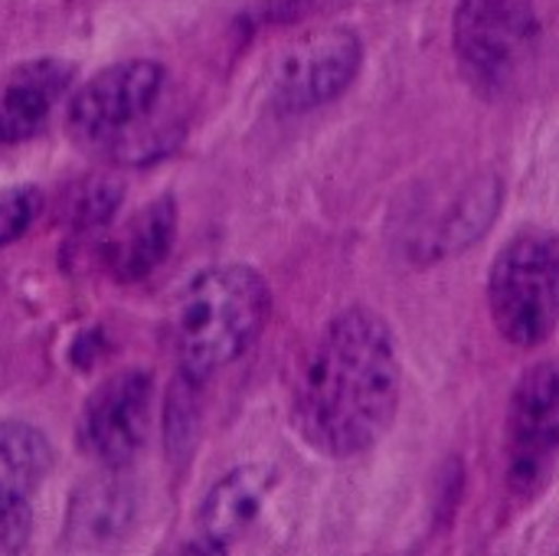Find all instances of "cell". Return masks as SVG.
<instances>
[{
	"label": "cell",
	"mask_w": 559,
	"mask_h": 556,
	"mask_svg": "<svg viewBox=\"0 0 559 556\" xmlns=\"http://www.w3.org/2000/svg\"><path fill=\"white\" fill-rule=\"evenodd\" d=\"M403 367L390 324L370 308L341 311L311 344L292 387L298 436L328 459L370 452L393 426Z\"/></svg>",
	"instance_id": "obj_1"
},
{
	"label": "cell",
	"mask_w": 559,
	"mask_h": 556,
	"mask_svg": "<svg viewBox=\"0 0 559 556\" xmlns=\"http://www.w3.org/2000/svg\"><path fill=\"white\" fill-rule=\"evenodd\" d=\"M272 311L269 282L242 262L210 265L190 279L174 308L177 377L206 387L262 334Z\"/></svg>",
	"instance_id": "obj_2"
},
{
	"label": "cell",
	"mask_w": 559,
	"mask_h": 556,
	"mask_svg": "<svg viewBox=\"0 0 559 556\" xmlns=\"http://www.w3.org/2000/svg\"><path fill=\"white\" fill-rule=\"evenodd\" d=\"M167 88L164 66L128 59L92 75L69 102V131L75 141L108 151L115 161L138 164L164 154L174 138L151 125Z\"/></svg>",
	"instance_id": "obj_3"
},
{
	"label": "cell",
	"mask_w": 559,
	"mask_h": 556,
	"mask_svg": "<svg viewBox=\"0 0 559 556\" xmlns=\"http://www.w3.org/2000/svg\"><path fill=\"white\" fill-rule=\"evenodd\" d=\"M488 308L504 341L540 347L559 324V233L527 226L495 256L488 272Z\"/></svg>",
	"instance_id": "obj_4"
},
{
	"label": "cell",
	"mask_w": 559,
	"mask_h": 556,
	"mask_svg": "<svg viewBox=\"0 0 559 556\" xmlns=\"http://www.w3.org/2000/svg\"><path fill=\"white\" fill-rule=\"evenodd\" d=\"M455 59L481 95L514 92L537 62L540 20L531 0H462L455 10Z\"/></svg>",
	"instance_id": "obj_5"
},
{
	"label": "cell",
	"mask_w": 559,
	"mask_h": 556,
	"mask_svg": "<svg viewBox=\"0 0 559 556\" xmlns=\"http://www.w3.org/2000/svg\"><path fill=\"white\" fill-rule=\"evenodd\" d=\"M559 465V360L518 380L504 423V482L518 501H534Z\"/></svg>",
	"instance_id": "obj_6"
},
{
	"label": "cell",
	"mask_w": 559,
	"mask_h": 556,
	"mask_svg": "<svg viewBox=\"0 0 559 556\" xmlns=\"http://www.w3.org/2000/svg\"><path fill=\"white\" fill-rule=\"evenodd\" d=\"M364 62V43L347 26H321L285 46L269 75V98L282 115H301L344 95Z\"/></svg>",
	"instance_id": "obj_7"
},
{
	"label": "cell",
	"mask_w": 559,
	"mask_h": 556,
	"mask_svg": "<svg viewBox=\"0 0 559 556\" xmlns=\"http://www.w3.org/2000/svg\"><path fill=\"white\" fill-rule=\"evenodd\" d=\"M154 410V383L144 370H121L108 377L82 406L75 442L79 449L105 465H128L147 442Z\"/></svg>",
	"instance_id": "obj_8"
},
{
	"label": "cell",
	"mask_w": 559,
	"mask_h": 556,
	"mask_svg": "<svg viewBox=\"0 0 559 556\" xmlns=\"http://www.w3.org/2000/svg\"><path fill=\"white\" fill-rule=\"evenodd\" d=\"M72 79L75 66L56 56L16 66L0 88V144H23L36 138Z\"/></svg>",
	"instance_id": "obj_9"
},
{
	"label": "cell",
	"mask_w": 559,
	"mask_h": 556,
	"mask_svg": "<svg viewBox=\"0 0 559 556\" xmlns=\"http://www.w3.org/2000/svg\"><path fill=\"white\" fill-rule=\"evenodd\" d=\"M275 488V472L259 462H246L226 472L200 501L197 528L200 537L226 551V544L239 541L265 511V501Z\"/></svg>",
	"instance_id": "obj_10"
},
{
	"label": "cell",
	"mask_w": 559,
	"mask_h": 556,
	"mask_svg": "<svg viewBox=\"0 0 559 556\" xmlns=\"http://www.w3.org/2000/svg\"><path fill=\"white\" fill-rule=\"evenodd\" d=\"M134 521V488L118 478V469L82 482L66 511V544L108 547L128 534Z\"/></svg>",
	"instance_id": "obj_11"
},
{
	"label": "cell",
	"mask_w": 559,
	"mask_h": 556,
	"mask_svg": "<svg viewBox=\"0 0 559 556\" xmlns=\"http://www.w3.org/2000/svg\"><path fill=\"white\" fill-rule=\"evenodd\" d=\"M177 239V203L174 197H157L144 203L108 242V269L118 282L147 279L174 249Z\"/></svg>",
	"instance_id": "obj_12"
},
{
	"label": "cell",
	"mask_w": 559,
	"mask_h": 556,
	"mask_svg": "<svg viewBox=\"0 0 559 556\" xmlns=\"http://www.w3.org/2000/svg\"><path fill=\"white\" fill-rule=\"evenodd\" d=\"M56 452L49 439L20 419L0 423V495L29 498L52 472Z\"/></svg>",
	"instance_id": "obj_13"
},
{
	"label": "cell",
	"mask_w": 559,
	"mask_h": 556,
	"mask_svg": "<svg viewBox=\"0 0 559 556\" xmlns=\"http://www.w3.org/2000/svg\"><path fill=\"white\" fill-rule=\"evenodd\" d=\"M43 190L36 184H13L0 190V249L23 239L43 213Z\"/></svg>",
	"instance_id": "obj_14"
},
{
	"label": "cell",
	"mask_w": 559,
	"mask_h": 556,
	"mask_svg": "<svg viewBox=\"0 0 559 556\" xmlns=\"http://www.w3.org/2000/svg\"><path fill=\"white\" fill-rule=\"evenodd\" d=\"M33 537V511L26 498L0 495V554L26 551Z\"/></svg>",
	"instance_id": "obj_15"
}]
</instances>
